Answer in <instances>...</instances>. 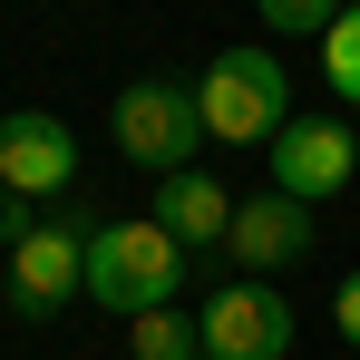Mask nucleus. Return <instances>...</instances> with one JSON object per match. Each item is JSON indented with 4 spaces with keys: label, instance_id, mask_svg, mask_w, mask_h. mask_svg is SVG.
I'll use <instances>...</instances> for the list:
<instances>
[{
    "label": "nucleus",
    "instance_id": "10",
    "mask_svg": "<svg viewBox=\"0 0 360 360\" xmlns=\"http://www.w3.org/2000/svg\"><path fill=\"white\" fill-rule=\"evenodd\" d=\"M321 78H331L341 108H360V0L331 20V39H321Z\"/></svg>",
    "mask_w": 360,
    "mask_h": 360
},
{
    "label": "nucleus",
    "instance_id": "12",
    "mask_svg": "<svg viewBox=\"0 0 360 360\" xmlns=\"http://www.w3.org/2000/svg\"><path fill=\"white\" fill-rule=\"evenodd\" d=\"M263 10V30H292V39H331V20L351 10V0H253Z\"/></svg>",
    "mask_w": 360,
    "mask_h": 360
},
{
    "label": "nucleus",
    "instance_id": "7",
    "mask_svg": "<svg viewBox=\"0 0 360 360\" xmlns=\"http://www.w3.org/2000/svg\"><path fill=\"white\" fill-rule=\"evenodd\" d=\"M88 234L98 224H39V234L10 253V311L20 321H49L68 292H88Z\"/></svg>",
    "mask_w": 360,
    "mask_h": 360
},
{
    "label": "nucleus",
    "instance_id": "15",
    "mask_svg": "<svg viewBox=\"0 0 360 360\" xmlns=\"http://www.w3.org/2000/svg\"><path fill=\"white\" fill-rule=\"evenodd\" d=\"M195 360H205V351H195Z\"/></svg>",
    "mask_w": 360,
    "mask_h": 360
},
{
    "label": "nucleus",
    "instance_id": "1",
    "mask_svg": "<svg viewBox=\"0 0 360 360\" xmlns=\"http://www.w3.org/2000/svg\"><path fill=\"white\" fill-rule=\"evenodd\" d=\"M176 283H185V243L156 214H127V224L88 234V302L146 321V311H176Z\"/></svg>",
    "mask_w": 360,
    "mask_h": 360
},
{
    "label": "nucleus",
    "instance_id": "9",
    "mask_svg": "<svg viewBox=\"0 0 360 360\" xmlns=\"http://www.w3.org/2000/svg\"><path fill=\"white\" fill-rule=\"evenodd\" d=\"M156 224H166L185 253H205V243H224V234H234V195H224L214 176H195V166H185V176L156 185Z\"/></svg>",
    "mask_w": 360,
    "mask_h": 360
},
{
    "label": "nucleus",
    "instance_id": "6",
    "mask_svg": "<svg viewBox=\"0 0 360 360\" xmlns=\"http://www.w3.org/2000/svg\"><path fill=\"white\" fill-rule=\"evenodd\" d=\"M263 156H273V185H283L292 205H321V195H341V185L360 176V136L341 117H292Z\"/></svg>",
    "mask_w": 360,
    "mask_h": 360
},
{
    "label": "nucleus",
    "instance_id": "2",
    "mask_svg": "<svg viewBox=\"0 0 360 360\" xmlns=\"http://www.w3.org/2000/svg\"><path fill=\"white\" fill-rule=\"evenodd\" d=\"M195 108H205V136H224V146H273L292 127L283 59L273 49H224V59L195 78Z\"/></svg>",
    "mask_w": 360,
    "mask_h": 360
},
{
    "label": "nucleus",
    "instance_id": "5",
    "mask_svg": "<svg viewBox=\"0 0 360 360\" xmlns=\"http://www.w3.org/2000/svg\"><path fill=\"white\" fill-rule=\"evenodd\" d=\"M0 185L10 195H68L78 185V136H68V117H49V108H0Z\"/></svg>",
    "mask_w": 360,
    "mask_h": 360
},
{
    "label": "nucleus",
    "instance_id": "4",
    "mask_svg": "<svg viewBox=\"0 0 360 360\" xmlns=\"http://www.w3.org/2000/svg\"><path fill=\"white\" fill-rule=\"evenodd\" d=\"M195 331H205V360H283L292 351V302L273 283H224L195 311Z\"/></svg>",
    "mask_w": 360,
    "mask_h": 360
},
{
    "label": "nucleus",
    "instance_id": "8",
    "mask_svg": "<svg viewBox=\"0 0 360 360\" xmlns=\"http://www.w3.org/2000/svg\"><path fill=\"white\" fill-rule=\"evenodd\" d=\"M224 253H234L243 273H292V263H311V205H292L283 185L243 195V205H234V234H224Z\"/></svg>",
    "mask_w": 360,
    "mask_h": 360
},
{
    "label": "nucleus",
    "instance_id": "14",
    "mask_svg": "<svg viewBox=\"0 0 360 360\" xmlns=\"http://www.w3.org/2000/svg\"><path fill=\"white\" fill-rule=\"evenodd\" d=\"M331 321H341V341L360 351V273H341V292H331Z\"/></svg>",
    "mask_w": 360,
    "mask_h": 360
},
{
    "label": "nucleus",
    "instance_id": "13",
    "mask_svg": "<svg viewBox=\"0 0 360 360\" xmlns=\"http://www.w3.org/2000/svg\"><path fill=\"white\" fill-rule=\"evenodd\" d=\"M30 234H39V224H30V195H10V185H0V253H20Z\"/></svg>",
    "mask_w": 360,
    "mask_h": 360
},
{
    "label": "nucleus",
    "instance_id": "11",
    "mask_svg": "<svg viewBox=\"0 0 360 360\" xmlns=\"http://www.w3.org/2000/svg\"><path fill=\"white\" fill-rule=\"evenodd\" d=\"M127 351H136V360H195V351H205V331H195L185 311H146Z\"/></svg>",
    "mask_w": 360,
    "mask_h": 360
},
{
    "label": "nucleus",
    "instance_id": "3",
    "mask_svg": "<svg viewBox=\"0 0 360 360\" xmlns=\"http://www.w3.org/2000/svg\"><path fill=\"white\" fill-rule=\"evenodd\" d=\"M117 146L136 156V166H156V176H185L195 146H205L195 88H176V78H136V88L117 98Z\"/></svg>",
    "mask_w": 360,
    "mask_h": 360
}]
</instances>
